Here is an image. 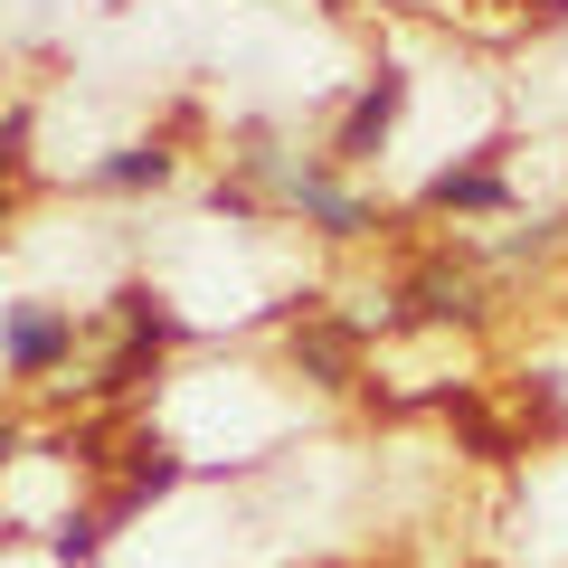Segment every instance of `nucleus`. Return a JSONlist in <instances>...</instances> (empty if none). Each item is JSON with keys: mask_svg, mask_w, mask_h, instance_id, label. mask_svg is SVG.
Returning a JSON list of instances; mask_svg holds the SVG:
<instances>
[{"mask_svg": "<svg viewBox=\"0 0 568 568\" xmlns=\"http://www.w3.org/2000/svg\"><path fill=\"white\" fill-rule=\"evenodd\" d=\"M0 361H10V379H58V369L77 361V313L0 304Z\"/></svg>", "mask_w": 568, "mask_h": 568, "instance_id": "2", "label": "nucleus"}, {"mask_svg": "<svg viewBox=\"0 0 568 568\" xmlns=\"http://www.w3.org/2000/svg\"><path fill=\"white\" fill-rule=\"evenodd\" d=\"M407 323H484V284L474 275H417Z\"/></svg>", "mask_w": 568, "mask_h": 568, "instance_id": "7", "label": "nucleus"}, {"mask_svg": "<svg viewBox=\"0 0 568 568\" xmlns=\"http://www.w3.org/2000/svg\"><path fill=\"white\" fill-rule=\"evenodd\" d=\"M246 171H256V181L275 190V200L294 209V219H313L323 237H369V200H361V190H342L323 162H284V152H246Z\"/></svg>", "mask_w": 568, "mask_h": 568, "instance_id": "1", "label": "nucleus"}, {"mask_svg": "<svg viewBox=\"0 0 568 568\" xmlns=\"http://www.w3.org/2000/svg\"><path fill=\"white\" fill-rule=\"evenodd\" d=\"M114 323L142 332V342H181V313H162V294H152V284H123V294H114Z\"/></svg>", "mask_w": 568, "mask_h": 568, "instance_id": "9", "label": "nucleus"}, {"mask_svg": "<svg viewBox=\"0 0 568 568\" xmlns=\"http://www.w3.org/2000/svg\"><path fill=\"white\" fill-rule=\"evenodd\" d=\"M162 351H171V342H142V332H123V351L95 369V398H123V388H142L152 369H162Z\"/></svg>", "mask_w": 568, "mask_h": 568, "instance_id": "8", "label": "nucleus"}, {"mask_svg": "<svg viewBox=\"0 0 568 568\" xmlns=\"http://www.w3.org/2000/svg\"><path fill=\"white\" fill-rule=\"evenodd\" d=\"M294 369H304L313 388H351V369H361V332H342V323L294 332Z\"/></svg>", "mask_w": 568, "mask_h": 568, "instance_id": "5", "label": "nucleus"}, {"mask_svg": "<svg viewBox=\"0 0 568 568\" xmlns=\"http://www.w3.org/2000/svg\"><path fill=\"white\" fill-rule=\"evenodd\" d=\"M398 114H407V77H398V67H379V77L351 95L342 133H332V162H369V152L388 142V123H398Z\"/></svg>", "mask_w": 568, "mask_h": 568, "instance_id": "3", "label": "nucleus"}, {"mask_svg": "<svg viewBox=\"0 0 568 568\" xmlns=\"http://www.w3.org/2000/svg\"><path fill=\"white\" fill-rule=\"evenodd\" d=\"M29 133H39V114L10 104V114H0V181H20V171H29Z\"/></svg>", "mask_w": 568, "mask_h": 568, "instance_id": "11", "label": "nucleus"}, {"mask_svg": "<svg viewBox=\"0 0 568 568\" xmlns=\"http://www.w3.org/2000/svg\"><path fill=\"white\" fill-rule=\"evenodd\" d=\"M171 171H181V162H171V142H114L85 181L114 190V200H142V190H171Z\"/></svg>", "mask_w": 568, "mask_h": 568, "instance_id": "4", "label": "nucleus"}, {"mask_svg": "<svg viewBox=\"0 0 568 568\" xmlns=\"http://www.w3.org/2000/svg\"><path fill=\"white\" fill-rule=\"evenodd\" d=\"M530 10H540V20H568V0H530Z\"/></svg>", "mask_w": 568, "mask_h": 568, "instance_id": "13", "label": "nucleus"}, {"mask_svg": "<svg viewBox=\"0 0 568 568\" xmlns=\"http://www.w3.org/2000/svg\"><path fill=\"white\" fill-rule=\"evenodd\" d=\"M104 530H114V511H77V521L58 530V559H67V568H85V559L104 549Z\"/></svg>", "mask_w": 568, "mask_h": 568, "instance_id": "10", "label": "nucleus"}, {"mask_svg": "<svg viewBox=\"0 0 568 568\" xmlns=\"http://www.w3.org/2000/svg\"><path fill=\"white\" fill-rule=\"evenodd\" d=\"M20 446H29V426H10V417H0V465H20Z\"/></svg>", "mask_w": 568, "mask_h": 568, "instance_id": "12", "label": "nucleus"}, {"mask_svg": "<svg viewBox=\"0 0 568 568\" xmlns=\"http://www.w3.org/2000/svg\"><path fill=\"white\" fill-rule=\"evenodd\" d=\"M503 200H511V181L493 162H446L426 181V209H503Z\"/></svg>", "mask_w": 568, "mask_h": 568, "instance_id": "6", "label": "nucleus"}]
</instances>
